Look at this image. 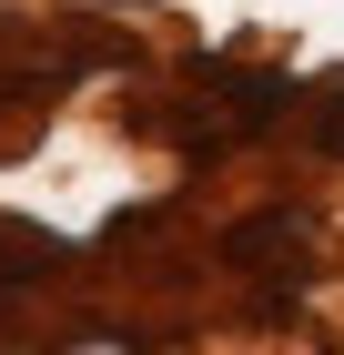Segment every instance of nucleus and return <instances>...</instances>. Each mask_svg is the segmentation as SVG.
Masks as SVG:
<instances>
[{"mask_svg":"<svg viewBox=\"0 0 344 355\" xmlns=\"http://www.w3.org/2000/svg\"><path fill=\"white\" fill-rule=\"evenodd\" d=\"M284 102H293L284 71H203V82H192V112H183V153L192 163H223L243 132L284 122Z\"/></svg>","mask_w":344,"mask_h":355,"instance_id":"obj_1","label":"nucleus"},{"mask_svg":"<svg viewBox=\"0 0 344 355\" xmlns=\"http://www.w3.org/2000/svg\"><path fill=\"white\" fill-rule=\"evenodd\" d=\"M223 264L264 295V315H284V304L304 295V274H314V223L284 214V203H273V214H243L233 234H223Z\"/></svg>","mask_w":344,"mask_h":355,"instance_id":"obj_2","label":"nucleus"},{"mask_svg":"<svg viewBox=\"0 0 344 355\" xmlns=\"http://www.w3.org/2000/svg\"><path fill=\"white\" fill-rule=\"evenodd\" d=\"M61 254H71L61 234H41V223H10V214H0V284H30V274H51Z\"/></svg>","mask_w":344,"mask_h":355,"instance_id":"obj_3","label":"nucleus"},{"mask_svg":"<svg viewBox=\"0 0 344 355\" xmlns=\"http://www.w3.org/2000/svg\"><path fill=\"white\" fill-rule=\"evenodd\" d=\"M314 153H334V163H344V82L314 92Z\"/></svg>","mask_w":344,"mask_h":355,"instance_id":"obj_4","label":"nucleus"}]
</instances>
